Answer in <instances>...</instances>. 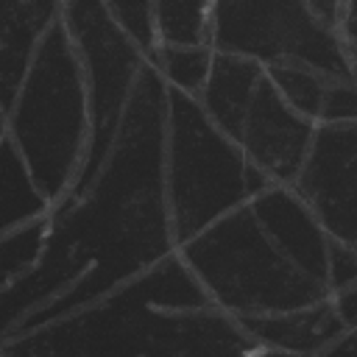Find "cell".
Returning <instances> with one entry per match:
<instances>
[{
  "label": "cell",
  "instance_id": "9",
  "mask_svg": "<svg viewBox=\"0 0 357 357\" xmlns=\"http://www.w3.org/2000/svg\"><path fill=\"white\" fill-rule=\"evenodd\" d=\"M312 131L315 126L296 114L273 89L268 75H262L231 126L229 139L268 184L290 187L307 156Z\"/></svg>",
  "mask_w": 357,
  "mask_h": 357
},
{
  "label": "cell",
  "instance_id": "12",
  "mask_svg": "<svg viewBox=\"0 0 357 357\" xmlns=\"http://www.w3.org/2000/svg\"><path fill=\"white\" fill-rule=\"evenodd\" d=\"M50 204L33 187L11 142H0V237L45 218Z\"/></svg>",
  "mask_w": 357,
  "mask_h": 357
},
{
  "label": "cell",
  "instance_id": "20",
  "mask_svg": "<svg viewBox=\"0 0 357 357\" xmlns=\"http://www.w3.org/2000/svg\"><path fill=\"white\" fill-rule=\"evenodd\" d=\"M257 357H293V354H282V351H268V349H259Z\"/></svg>",
  "mask_w": 357,
  "mask_h": 357
},
{
  "label": "cell",
  "instance_id": "3",
  "mask_svg": "<svg viewBox=\"0 0 357 357\" xmlns=\"http://www.w3.org/2000/svg\"><path fill=\"white\" fill-rule=\"evenodd\" d=\"M243 326L215 310L178 254L114 293L0 340V357H257Z\"/></svg>",
  "mask_w": 357,
  "mask_h": 357
},
{
  "label": "cell",
  "instance_id": "19",
  "mask_svg": "<svg viewBox=\"0 0 357 357\" xmlns=\"http://www.w3.org/2000/svg\"><path fill=\"white\" fill-rule=\"evenodd\" d=\"M315 357H357V329L346 332L343 337H337L335 343H329L324 351H318Z\"/></svg>",
  "mask_w": 357,
  "mask_h": 357
},
{
  "label": "cell",
  "instance_id": "18",
  "mask_svg": "<svg viewBox=\"0 0 357 357\" xmlns=\"http://www.w3.org/2000/svg\"><path fill=\"white\" fill-rule=\"evenodd\" d=\"M357 287V248L340 245L332 240L329 245V290H351Z\"/></svg>",
  "mask_w": 357,
  "mask_h": 357
},
{
  "label": "cell",
  "instance_id": "11",
  "mask_svg": "<svg viewBox=\"0 0 357 357\" xmlns=\"http://www.w3.org/2000/svg\"><path fill=\"white\" fill-rule=\"evenodd\" d=\"M61 3H3L0 0V109L8 112L39 42L59 20Z\"/></svg>",
  "mask_w": 357,
  "mask_h": 357
},
{
  "label": "cell",
  "instance_id": "10",
  "mask_svg": "<svg viewBox=\"0 0 357 357\" xmlns=\"http://www.w3.org/2000/svg\"><path fill=\"white\" fill-rule=\"evenodd\" d=\"M237 324L243 326V332L251 337L257 349L282 351L293 357H315L329 343H335L337 337L354 329L337 315L332 298L315 307H307V310L251 318V321H237Z\"/></svg>",
  "mask_w": 357,
  "mask_h": 357
},
{
  "label": "cell",
  "instance_id": "2",
  "mask_svg": "<svg viewBox=\"0 0 357 357\" xmlns=\"http://www.w3.org/2000/svg\"><path fill=\"white\" fill-rule=\"evenodd\" d=\"M329 245L293 190L271 184L176 254L215 310L251 321L326 301Z\"/></svg>",
  "mask_w": 357,
  "mask_h": 357
},
{
  "label": "cell",
  "instance_id": "1",
  "mask_svg": "<svg viewBox=\"0 0 357 357\" xmlns=\"http://www.w3.org/2000/svg\"><path fill=\"white\" fill-rule=\"evenodd\" d=\"M165 98L145 64L103 165L47 212L36 262L0 293V340L75 312L176 254L162 178Z\"/></svg>",
  "mask_w": 357,
  "mask_h": 357
},
{
  "label": "cell",
  "instance_id": "14",
  "mask_svg": "<svg viewBox=\"0 0 357 357\" xmlns=\"http://www.w3.org/2000/svg\"><path fill=\"white\" fill-rule=\"evenodd\" d=\"M209 11L212 3H153L156 47H209Z\"/></svg>",
  "mask_w": 357,
  "mask_h": 357
},
{
  "label": "cell",
  "instance_id": "16",
  "mask_svg": "<svg viewBox=\"0 0 357 357\" xmlns=\"http://www.w3.org/2000/svg\"><path fill=\"white\" fill-rule=\"evenodd\" d=\"M45 226H47V215L0 237V293L11 282H17L22 273L31 271V265L36 262V257L42 251Z\"/></svg>",
  "mask_w": 357,
  "mask_h": 357
},
{
  "label": "cell",
  "instance_id": "13",
  "mask_svg": "<svg viewBox=\"0 0 357 357\" xmlns=\"http://www.w3.org/2000/svg\"><path fill=\"white\" fill-rule=\"evenodd\" d=\"M262 70H265L268 81L273 84V89L282 95V100L296 114L310 120L312 126L321 123L324 106H326L335 84L354 81V78H329V75H324L312 67H304V64H273V67H262Z\"/></svg>",
  "mask_w": 357,
  "mask_h": 357
},
{
  "label": "cell",
  "instance_id": "21",
  "mask_svg": "<svg viewBox=\"0 0 357 357\" xmlns=\"http://www.w3.org/2000/svg\"><path fill=\"white\" fill-rule=\"evenodd\" d=\"M0 142H6V112L0 109Z\"/></svg>",
  "mask_w": 357,
  "mask_h": 357
},
{
  "label": "cell",
  "instance_id": "7",
  "mask_svg": "<svg viewBox=\"0 0 357 357\" xmlns=\"http://www.w3.org/2000/svg\"><path fill=\"white\" fill-rule=\"evenodd\" d=\"M59 17L81 59L86 89H89V114H92L86 159L75 187L67 192L73 195L84 190L98 173V167L103 165L117 137V126L123 120L134 84L142 67L148 64V59L114 25V20L106 11V3H61Z\"/></svg>",
  "mask_w": 357,
  "mask_h": 357
},
{
  "label": "cell",
  "instance_id": "6",
  "mask_svg": "<svg viewBox=\"0 0 357 357\" xmlns=\"http://www.w3.org/2000/svg\"><path fill=\"white\" fill-rule=\"evenodd\" d=\"M346 3H212L209 47L259 67L304 64L329 78H354V47L340 36Z\"/></svg>",
  "mask_w": 357,
  "mask_h": 357
},
{
  "label": "cell",
  "instance_id": "15",
  "mask_svg": "<svg viewBox=\"0 0 357 357\" xmlns=\"http://www.w3.org/2000/svg\"><path fill=\"white\" fill-rule=\"evenodd\" d=\"M215 50L212 47H156L148 64L159 73L162 84L187 98H198L206 84Z\"/></svg>",
  "mask_w": 357,
  "mask_h": 357
},
{
  "label": "cell",
  "instance_id": "4",
  "mask_svg": "<svg viewBox=\"0 0 357 357\" xmlns=\"http://www.w3.org/2000/svg\"><path fill=\"white\" fill-rule=\"evenodd\" d=\"M89 134L92 114L84 67L59 17L39 42L28 75L6 112V139L50 209L75 187Z\"/></svg>",
  "mask_w": 357,
  "mask_h": 357
},
{
  "label": "cell",
  "instance_id": "17",
  "mask_svg": "<svg viewBox=\"0 0 357 357\" xmlns=\"http://www.w3.org/2000/svg\"><path fill=\"white\" fill-rule=\"evenodd\" d=\"M114 25L128 36V42L151 59L156 50V28H153V3H106Z\"/></svg>",
  "mask_w": 357,
  "mask_h": 357
},
{
  "label": "cell",
  "instance_id": "8",
  "mask_svg": "<svg viewBox=\"0 0 357 357\" xmlns=\"http://www.w3.org/2000/svg\"><path fill=\"white\" fill-rule=\"evenodd\" d=\"M329 240L357 248V123H321L290 181Z\"/></svg>",
  "mask_w": 357,
  "mask_h": 357
},
{
  "label": "cell",
  "instance_id": "5",
  "mask_svg": "<svg viewBox=\"0 0 357 357\" xmlns=\"http://www.w3.org/2000/svg\"><path fill=\"white\" fill-rule=\"evenodd\" d=\"M162 178L176 248L271 187L206 120L198 100L173 89L165 98Z\"/></svg>",
  "mask_w": 357,
  "mask_h": 357
}]
</instances>
